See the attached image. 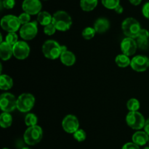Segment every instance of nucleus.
<instances>
[{
	"label": "nucleus",
	"mask_w": 149,
	"mask_h": 149,
	"mask_svg": "<svg viewBox=\"0 0 149 149\" xmlns=\"http://www.w3.org/2000/svg\"><path fill=\"white\" fill-rule=\"evenodd\" d=\"M115 62L119 67L125 68V67H127L129 65H130L131 60L130 59L128 56L122 53L116 56V58H115Z\"/></svg>",
	"instance_id": "b1692460"
},
{
	"label": "nucleus",
	"mask_w": 149,
	"mask_h": 149,
	"mask_svg": "<svg viewBox=\"0 0 149 149\" xmlns=\"http://www.w3.org/2000/svg\"><path fill=\"white\" fill-rule=\"evenodd\" d=\"M52 23L57 30L65 32L70 29L72 25V18L68 13L63 10H58L52 15Z\"/></svg>",
	"instance_id": "f257e3e1"
},
{
	"label": "nucleus",
	"mask_w": 149,
	"mask_h": 149,
	"mask_svg": "<svg viewBox=\"0 0 149 149\" xmlns=\"http://www.w3.org/2000/svg\"><path fill=\"white\" fill-rule=\"evenodd\" d=\"M148 145H149V139H148Z\"/></svg>",
	"instance_id": "79ce46f5"
},
{
	"label": "nucleus",
	"mask_w": 149,
	"mask_h": 149,
	"mask_svg": "<svg viewBox=\"0 0 149 149\" xmlns=\"http://www.w3.org/2000/svg\"><path fill=\"white\" fill-rule=\"evenodd\" d=\"M130 66L135 71L139 72H145L149 67V58L146 56H136L131 59Z\"/></svg>",
	"instance_id": "f8f14e48"
},
{
	"label": "nucleus",
	"mask_w": 149,
	"mask_h": 149,
	"mask_svg": "<svg viewBox=\"0 0 149 149\" xmlns=\"http://www.w3.org/2000/svg\"><path fill=\"white\" fill-rule=\"evenodd\" d=\"M122 29L126 37L136 39L141 30V26L135 18H127L122 22Z\"/></svg>",
	"instance_id": "7ed1b4c3"
},
{
	"label": "nucleus",
	"mask_w": 149,
	"mask_h": 149,
	"mask_svg": "<svg viewBox=\"0 0 149 149\" xmlns=\"http://www.w3.org/2000/svg\"><path fill=\"white\" fill-rule=\"evenodd\" d=\"M109 27H110V22L105 18H97L94 23V29L96 33H104L109 30Z\"/></svg>",
	"instance_id": "a211bd4d"
},
{
	"label": "nucleus",
	"mask_w": 149,
	"mask_h": 149,
	"mask_svg": "<svg viewBox=\"0 0 149 149\" xmlns=\"http://www.w3.org/2000/svg\"><path fill=\"white\" fill-rule=\"evenodd\" d=\"M142 13L143 16L146 18L149 19V1L143 4L142 7Z\"/></svg>",
	"instance_id": "f704fd0d"
},
{
	"label": "nucleus",
	"mask_w": 149,
	"mask_h": 149,
	"mask_svg": "<svg viewBox=\"0 0 149 149\" xmlns=\"http://www.w3.org/2000/svg\"><path fill=\"white\" fill-rule=\"evenodd\" d=\"M98 0H80V7L85 12H91L95 9Z\"/></svg>",
	"instance_id": "4be33fe9"
},
{
	"label": "nucleus",
	"mask_w": 149,
	"mask_h": 149,
	"mask_svg": "<svg viewBox=\"0 0 149 149\" xmlns=\"http://www.w3.org/2000/svg\"><path fill=\"white\" fill-rule=\"evenodd\" d=\"M120 48L122 53L128 56H130L135 53L137 48H138V45H137V42L135 39L127 37L125 39H122Z\"/></svg>",
	"instance_id": "4468645a"
},
{
	"label": "nucleus",
	"mask_w": 149,
	"mask_h": 149,
	"mask_svg": "<svg viewBox=\"0 0 149 149\" xmlns=\"http://www.w3.org/2000/svg\"><path fill=\"white\" fill-rule=\"evenodd\" d=\"M126 122L132 129L141 130L144 128L146 119L138 111H130L126 116Z\"/></svg>",
	"instance_id": "39448f33"
},
{
	"label": "nucleus",
	"mask_w": 149,
	"mask_h": 149,
	"mask_svg": "<svg viewBox=\"0 0 149 149\" xmlns=\"http://www.w3.org/2000/svg\"><path fill=\"white\" fill-rule=\"evenodd\" d=\"M38 118L36 115L33 113H28L25 117V123L27 127H33L36 125Z\"/></svg>",
	"instance_id": "a878e982"
},
{
	"label": "nucleus",
	"mask_w": 149,
	"mask_h": 149,
	"mask_svg": "<svg viewBox=\"0 0 149 149\" xmlns=\"http://www.w3.org/2000/svg\"><path fill=\"white\" fill-rule=\"evenodd\" d=\"M73 136H74V138L78 142H83L86 140L87 134H86L85 131L84 129H79L77 131H75L73 134Z\"/></svg>",
	"instance_id": "c85d7f7f"
},
{
	"label": "nucleus",
	"mask_w": 149,
	"mask_h": 149,
	"mask_svg": "<svg viewBox=\"0 0 149 149\" xmlns=\"http://www.w3.org/2000/svg\"><path fill=\"white\" fill-rule=\"evenodd\" d=\"M2 149H9V148H2Z\"/></svg>",
	"instance_id": "a19ab883"
},
{
	"label": "nucleus",
	"mask_w": 149,
	"mask_h": 149,
	"mask_svg": "<svg viewBox=\"0 0 149 149\" xmlns=\"http://www.w3.org/2000/svg\"><path fill=\"white\" fill-rule=\"evenodd\" d=\"M18 18L20 20V23L22 25L26 24V23H29L31 20V15H29L27 13H23L18 16Z\"/></svg>",
	"instance_id": "473e14b6"
},
{
	"label": "nucleus",
	"mask_w": 149,
	"mask_h": 149,
	"mask_svg": "<svg viewBox=\"0 0 149 149\" xmlns=\"http://www.w3.org/2000/svg\"><path fill=\"white\" fill-rule=\"evenodd\" d=\"M42 4L40 0H23L22 3V9L25 13L31 15H38L41 12Z\"/></svg>",
	"instance_id": "ddd939ff"
},
{
	"label": "nucleus",
	"mask_w": 149,
	"mask_h": 149,
	"mask_svg": "<svg viewBox=\"0 0 149 149\" xmlns=\"http://www.w3.org/2000/svg\"><path fill=\"white\" fill-rule=\"evenodd\" d=\"M149 32L147 29H141L138 37L136 38L138 48L141 50H147L149 46Z\"/></svg>",
	"instance_id": "2eb2a0df"
},
{
	"label": "nucleus",
	"mask_w": 149,
	"mask_h": 149,
	"mask_svg": "<svg viewBox=\"0 0 149 149\" xmlns=\"http://www.w3.org/2000/svg\"><path fill=\"white\" fill-rule=\"evenodd\" d=\"M20 149H31V148H29V147H23L22 148H20Z\"/></svg>",
	"instance_id": "58836bf2"
},
{
	"label": "nucleus",
	"mask_w": 149,
	"mask_h": 149,
	"mask_svg": "<svg viewBox=\"0 0 149 149\" xmlns=\"http://www.w3.org/2000/svg\"><path fill=\"white\" fill-rule=\"evenodd\" d=\"M102 4L106 8L109 10H114L120 4V0H101Z\"/></svg>",
	"instance_id": "bb28decb"
},
{
	"label": "nucleus",
	"mask_w": 149,
	"mask_h": 149,
	"mask_svg": "<svg viewBox=\"0 0 149 149\" xmlns=\"http://www.w3.org/2000/svg\"><path fill=\"white\" fill-rule=\"evenodd\" d=\"M37 21L42 26H47L52 22V16L47 11H41L37 15Z\"/></svg>",
	"instance_id": "412c9836"
},
{
	"label": "nucleus",
	"mask_w": 149,
	"mask_h": 149,
	"mask_svg": "<svg viewBox=\"0 0 149 149\" xmlns=\"http://www.w3.org/2000/svg\"><path fill=\"white\" fill-rule=\"evenodd\" d=\"M114 11L116 12V13H118V14H121V13H123V11H124L123 7H122V5H120V4H119V6H117V7H116V8L114 9Z\"/></svg>",
	"instance_id": "c9c22d12"
},
{
	"label": "nucleus",
	"mask_w": 149,
	"mask_h": 149,
	"mask_svg": "<svg viewBox=\"0 0 149 149\" xmlns=\"http://www.w3.org/2000/svg\"><path fill=\"white\" fill-rule=\"evenodd\" d=\"M95 33L96 32L94 28L89 26V27H86L85 29H83L81 34L85 39H91L92 38L94 37Z\"/></svg>",
	"instance_id": "cd10ccee"
},
{
	"label": "nucleus",
	"mask_w": 149,
	"mask_h": 149,
	"mask_svg": "<svg viewBox=\"0 0 149 149\" xmlns=\"http://www.w3.org/2000/svg\"><path fill=\"white\" fill-rule=\"evenodd\" d=\"M22 24L18 17L13 15H4L1 20V26L4 31L10 32H16L20 29Z\"/></svg>",
	"instance_id": "423d86ee"
},
{
	"label": "nucleus",
	"mask_w": 149,
	"mask_h": 149,
	"mask_svg": "<svg viewBox=\"0 0 149 149\" xmlns=\"http://www.w3.org/2000/svg\"><path fill=\"white\" fill-rule=\"evenodd\" d=\"M0 108L3 112H13L17 108V99L10 93H4L0 96Z\"/></svg>",
	"instance_id": "6e6552de"
},
{
	"label": "nucleus",
	"mask_w": 149,
	"mask_h": 149,
	"mask_svg": "<svg viewBox=\"0 0 149 149\" xmlns=\"http://www.w3.org/2000/svg\"><path fill=\"white\" fill-rule=\"evenodd\" d=\"M127 108L130 111H138L141 108V103L138 99L135 98H131L127 102Z\"/></svg>",
	"instance_id": "393cba45"
},
{
	"label": "nucleus",
	"mask_w": 149,
	"mask_h": 149,
	"mask_svg": "<svg viewBox=\"0 0 149 149\" xmlns=\"http://www.w3.org/2000/svg\"><path fill=\"white\" fill-rule=\"evenodd\" d=\"M13 86V80L8 74H1L0 76V89L7 91L11 89Z\"/></svg>",
	"instance_id": "aec40b11"
},
{
	"label": "nucleus",
	"mask_w": 149,
	"mask_h": 149,
	"mask_svg": "<svg viewBox=\"0 0 149 149\" xmlns=\"http://www.w3.org/2000/svg\"><path fill=\"white\" fill-rule=\"evenodd\" d=\"M13 124V117L10 112H3L0 115V126L6 129L10 127Z\"/></svg>",
	"instance_id": "5701e85b"
},
{
	"label": "nucleus",
	"mask_w": 149,
	"mask_h": 149,
	"mask_svg": "<svg viewBox=\"0 0 149 149\" xmlns=\"http://www.w3.org/2000/svg\"><path fill=\"white\" fill-rule=\"evenodd\" d=\"M38 33L37 22L32 21L22 25L20 29V35L25 40H31Z\"/></svg>",
	"instance_id": "1a4fd4ad"
},
{
	"label": "nucleus",
	"mask_w": 149,
	"mask_h": 149,
	"mask_svg": "<svg viewBox=\"0 0 149 149\" xmlns=\"http://www.w3.org/2000/svg\"><path fill=\"white\" fill-rule=\"evenodd\" d=\"M13 55V46L6 41L0 44V57L3 61L9 60Z\"/></svg>",
	"instance_id": "f3484780"
},
{
	"label": "nucleus",
	"mask_w": 149,
	"mask_h": 149,
	"mask_svg": "<svg viewBox=\"0 0 149 149\" xmlns=\"http://www.w3.org/2000/svg\"><path fill=\"white\" fill-rule=\"evenodd\" d=\"M62 127L65 131L69 134H74L75 131L79 129V120L75 115H67L63 119Z\"/></svg>",
	"instance_id": "9b49d317"
},
{
	"label": "nucleus",
	"mask_w": 149,
	"mask_h": 149,
	"mask_svg": "<svg viewBox=\"0 0 149 149\" xmlns=\"http://www.w3.org/2000/svg\"><path fill=\"white\" fill-rule=\"evenodd\" d=\"M44 1H47V0H44Z\"/></svg>",
	"instance_id": "37998d69"
},
{
	"label": "nucleus",
	"mask_w": 149,
	"mask_h": 149,
	"mask_svg": "<svg viewBox=\"0 0 149 149\" xmlns=\"http://www.w3.org/2000/svg\"><path fill=\"white\" fill-rule=\"evenodd\" d=\"M143 149H149V146H148V147H146L145 148H143Z\"/></svg>",
	"instance_id": "ea45409f"
},
{
	"label": "nucleus",
	"mask_w": 149,
	"mask_h": 149,
	"mask_svg": "<svg viewBox=\"0 0 149 149\" xmlns=\"http://www.w3.org/2000/svg\"><path fill=\"white\" fill-rule=\"evenodd\" d=\"M60 58H61V62H62L64 65L68 66V67L74 65L76 62V56L74 55V53L68 51V50L63 51V52L61 53Z\"/></svg>",
	"instance_id": "6ab92c4d"
},
{
	"label": "nucleus",
	"mask_w": 149,
	"mask_h": 149,
	"mask_svg": "<svg viewBox=\"0 0 149 149\" xmlns=\"http://www.w3.org/2000/svg\"><path fill=\"white\" fill-rule=\"evenodd\" d=\"M144 131L147 133V134L149 135V118L146 121V124L145 126H144Z\"/></svg>",
	"instance_id": "e433bc0d"
},
{
	"label": "nucleus",
	"mask_w": 149,
	"mask_h": 149,
	"mask_svg": "<svg viewBox=\"0 0 149 149\" xmlns=\"http://www.w3.org/2000/svg\"><path fill=\"white\" fill-rule=\"evenodd\" d=\"M13 56L16 58L23 60L30 53V47L25 41H18L13 46Z\"/></svg>",
	"instance_id": "9d476101"
},
{
	"label": "nucleus",
	"mask_w": 149,
	"mask_h": 149,
	"mask_svg": "<svg viewBox=\"0 0 149 149\" xmlns=\"http://www.w3.org/2000/svg\"><path fill=\"white\" fill-rule=\"evenodd\" d=\"M129 1L130 2V4H132L134 6H138L139 4H141L142 2V0H129Z\"/></svg>",
	"instance_id": "4c0bfd02"
},
{
	"label": "nucleus",
	"mask_w": 149,
	"mask_h": 149,
	"mask_svg": "<svg viewBox=\"0 0 149 149\" xmlns=\"http://www.w3.org/2000/svg\"><path fill=\"white\" fill-rule=\"evenodd\" d=\"M56 28H55V25L52 23H49V24L47 25L44 27V33L47 35H49V36H51V35H53L56 32Z\"/></svg>",
	"instance_id": "7c9ffc66"
},
{
	"label": "nucleus",
	"mask_w": 149,
	"mask_h": 149,
	"mask_svg": "<svg viewBox=\"0 0 149 149\" xmlns=\"http://www.w3.org/2000/svg\"><path fill=\"white\" fill-rule=\"evenodd\" d=\"M42 52L47 58L55 60L61 57L62 53V45L52 39L47 40L42 45Z\"/></svg>",
	"instance_id": "f03ea898"
},
{
	"label": "nucleus",
	"mask_w": 149,
	"mask_h": 149,
	"mask_svg": "<svg viewBox=\"0 0 149 149\" xmlns=\"http://www.w3.org/2000/svg\"><path fill=\"white\" fill-rule=\"evenodd\" d=\"M149 135L145 131H137L133 134L132 137V142L139 146L145 145L148 143Z\"/></svg>",
	"instance_id": "dca6fc26"
},
{
	"label": "nucleus",
	"mask_w": 149,
	"mask_h": 149,
	"mask_svg": "<svg viewBox=\"0 0 149 149\" xmlns=\"http://www.w3.org/2000/svg\"><path fill=\"white\" fill-rule=\"evenodd\" d=\"M17 39H18V36L15 32H10V33L7 34L5 38L6 42L11 45L12 46H13L16 42H18Z\"/></svg>",
	"instance_id": "c756f323"
},
{
	"label": "nucleus",
	"mask_w": 149,
	"mask_h": 149,
	"mask_svg": "<svg viewBox=\"0 0 149 149\" xmlns=\"http://www.w3.org/2000/svg\"><path fill=\"white\" fill-rule=\"evenodd\" d=\"M43 137V130L38 125L28 127L23 134L25 143L29 145H34L42 140Z\"/></svg>",
	"instance_id": "20e7f679"
},
{
	"label": "nucleus",
	"mask_w": 149,
	"mask_h": 149,
	"mask_svg": "<svg viewBox=\"0 0 149 149\" xmlns=\"http://www.w3.org/2000/svg\"><path fill=\"white\" fill-rule=\"evenodd\" d=\"M35 97L33 94L24 93L20 94L17 99V108L22 112H27L33 108Z\"/></svg>",
	"instance_id": "0eeeda50"
},
{
	"label": "nucleus",
	"mask_w": 149,
	"mask_h": 149,
	"mask_svg": "<svg viewBox=\"0 0 149 149\" xmlns=\"http://www.w3.org/2000/svg\"><path fill=\"white\" fill-rule=\"evenodd\" d=\"M122 149H141L140 146L137 144L134 143L133 142H129L127 143L122 146Z\"/></svg>",
	"instance_id": "72a5a7b5"
},
{
	"label": "nucleus",
	"mask_w": 149,
	"mask_h": 149,
	"mask_svg": "<svg viewBox=\"0 0 149 149\" xmlns=\"http://www.w3.org/2000/svg\"><path fill=\"white\" fill-rule=\"evenodd\" d=\"M15 5V0H1V6L7 10L14 8Z\"/></svg>",
	"instance_id": "2f4dec72"
}]
</instances>
